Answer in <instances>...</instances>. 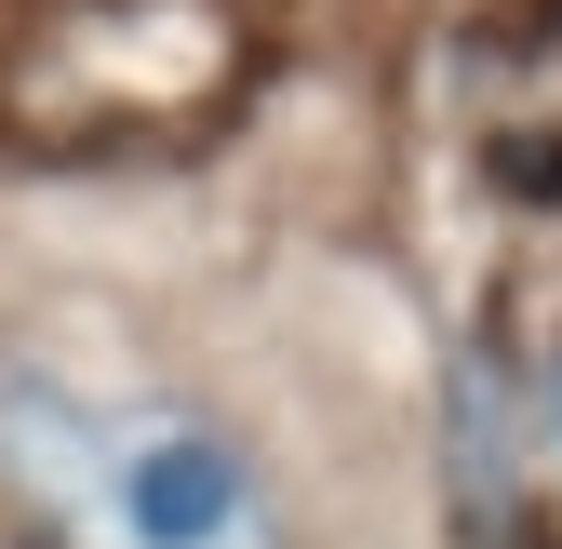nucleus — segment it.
I'll use <instances>...</instances> for the list:
<instances>
[{"label":"nucleus","mask_w":562,"mask_h":549,"mask_svg":"<svg viewBox=\"0 0 562 549\" xmlns=\"http://www.w3.org/2000/svg\"><path fill=\"white\" fill-rule=\"evenodd\" d=\"M255 509V469L215 429H148L121 456V536L134 549H228Z\"/></svg>","instance_id":"1"}]
</instances>
